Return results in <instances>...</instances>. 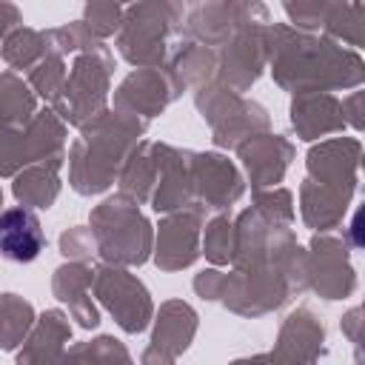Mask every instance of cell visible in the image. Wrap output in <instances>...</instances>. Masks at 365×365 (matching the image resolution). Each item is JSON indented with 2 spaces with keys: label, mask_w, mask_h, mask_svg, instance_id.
Wrapping results in <instances>:
<instances>
[{
  "label": "cell",
  "mask_w": 365,
  "mask_h": 365,
  "mask_svg": "<svg viewBox=\"0 0 365 365\" xmlns=\"http://www.w3.org/2000/svg\"><path fill=\"white\" fill-rule=\"evenodd\" d=\"M40 220L26 208H9L0 214V254L14 262H31L43 251Z\"/></svg>",
  "instance_id": "obj_1"
}]
</instances>
